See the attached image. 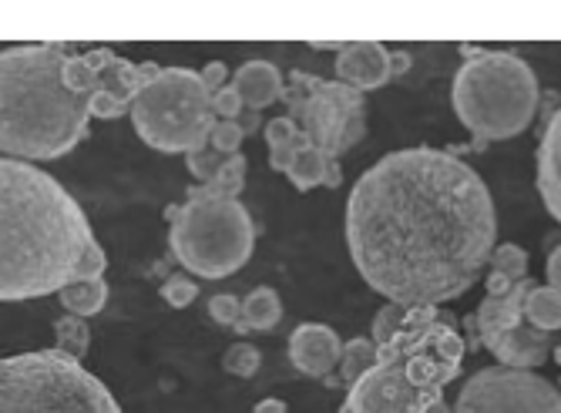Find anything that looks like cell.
Segmentation results:
<instances>
[{
	"label": "cell",
	"mask_w": 561,
	"mask_h": 413,
	"mask_svg": "<svg viewBox=\"0 0 561 413\" xmlns=\"http://www.w3.org/2000/svg\"><path fill=\"white\" fill-rule=\"evenodd\" d=\"M497 216L484 179L440 148H400L356 179L346 202L350 260L400 306L465 296L491 266Z\"/></svg>",
	"instance_id": "1"
},
{
	"label": "cell",
	"mask_w": 561,
	"mask_h": 413,
	"mask_svg": "<svg viewBox=\"0 0 561 413\" xmlns=\"http://www.w3.org/2000/svg\"><path fill=\"white\" fill-rule=\"evenodd\" d=\"M159 65H131L112 47L75 55L65 44H14L0 50V154L50 162L68 154L91 118L128 115Z\"/></svg>",
	"instance_id": "2"
},
{
	"label": "cell",
	"mask_w": 561,
	"mask_h": 413,
	"mask_svg": "<svg viewBox=\"0 0 561 413\" xmlns=\"http://www.w3.org/2000/svg\"><path fill=\"white\" fill-rule=\"evenodd\" d=\"M94 242L84 209L55 175L0 154V302L61 292Z\"/></svg>",
	"instance_id": "3"
},
{
	"label": "cell",
	"mask_w": 561,
	"mask_h": 413,
	"mask_svg": "<svg viewBox=\"0 0 561 413\" xmlns=\"http://www.w3.org/2000/svg\"><path fill=\"white\" fill-rule=\"evenodd\" d=\"M465 364V340L437 306H407L377 343V367L346 390L343 413H431Z\"/></svg>",
	"instance_id": "4"
},
{
	"label": "cell",
	"mask_w": 561,
	"mask_h": 413,
	"mask_svg": "<svg viewBox=\"0 0 561 413\" xmlns=\"http://www.w3.org/2000/svg\"><path fill=\"white\" fill-rule=\"evenodd\" d=\"M538 78L512 50H478L450 84V105L461 125L481 141L522 135L538 112Z\"/></svg>",
	"instance_id": "5"
},
{
	"label": "cell",
	"mask_w": 561,
	"mask_h": 413,
	"mask_svg": "<svg viewBox=\"0 0 561 413\" xmlns=\"http://www.w3.org/2000/svg\"><path fill=\"white\" fill-rule=\"evenodd\" d=\"M169 219L175 260L202 279H226L252 260L256 229L245 205L222 195L216 185L192 188L185 205L169 209Z\"/></svg>",
	"instance_id": "6"
},
{
	"label": "cell",
	"mask_w": 561,
	"mask_h": 413,
	"mask_svg": "<svg viewBox=\"0 0 561 413\" xmlns=\"http://www.w3.org/2000/svg\"><path fill=\"white\" fill-rule=\"evenodd\" d=\"M0 413H122L115 393L61 349L0 356Z\"/></svg>",
	"instance_id": "7"
},
{
	"label": "cell",
	"mask_w": 561,
	"mask_h": 413,
	"mask_svg": "<svg viewBox=\"0 0 561 413\" xmlns=\"http://www.w3.org/2000/svg\"><path fill=\"white\" fill-rule=\"evenodd\" d=\"M128 118L148 148L165 154H195L209 148L216 128L213 94L198 71L188 68H162L135 94Z\"/></svg>",
	"instance_id": "8"
},
{
	"label": "cell",
	"mask_w": 561,
	"mask_h": 413,
	"mask_svg": "<svg viewBox=\"0 0 561 413\" xmlns=\"http://www.w3.org/2000/svg\"><path fill=\"white\" fill-rule=\"evenodd\" d=\"M283 101L306 141L320 148L333 162H340V154L364 138V94L343 81L293 71Z\"/></svg>",
	"instance_id": "9"
},
{
	"label": "cell",
	"mask_w": 561,
	"mask_h": 413,
	"mask_svg": "<svg viewBox=\"0 0 561 413\" xmlns=\"http://www.w3.org/2000/svg\"><path fill=\"white\" fill-rule=\"evenodd\" d=\"M531 286H535L531 279H522L512 289L488 292V299L478 306V336L497 356L501 367L512 370L541 367L554 346L551 340L554 333L535 330L525 317V299Z\"/></svg>",
	"instance_id": "10"
},
{
	"label": "cell",
	"mask_w": 561,
	"mask_h": 413,
	"mask_svg": "<svg viewBox=\"0 0 561 413\" xmlns=\"http://www.w3.org/2000/svg\"><path fill=\"white\" fill-rule=\"evenodd\" d=\"M450 413H561V393L531 370L497 364L461 387Z\"/></svg>",
	"instance_id": "11"
},
{
	"label": "cell",
	"mask_w": 561,
	"mask_h": 413,
	"mask_svg": "<svg viewBox=\"0 0 561 413\" xmlns=\"http://www.w3.org/2000/svg\"><path fill=\"white\" fill-rule=\"evenodd\" d=\"M393 71H397L393 55L377 41L343 44V50L336 55V78L343 84H350L353 91H360V94L383 88L393 78Z\"/></svg>",
	"instance_id": "12"
},
{
	"label": "cell",
	"mask_w": 561,
	"mask_h": 413,
	"mask_svg": "<svg viewBox=\"0 0 561 413\" xmlns=\"http://www.w3.org/2000/svg\"><path fill=\"white\" fill-rule=\"evenodd\" d=\"M343 343L323 323H302L289 336V359L293 367L306 377H327L340 367Z\"/></svg>",
	"instance_id": "13"
},
{
	"label": "cell",
	"mask_w": 561,
	"mask_h": 413,
	"mask_svg": "<svg viewBox=\"0 0 561 413\" xmlns=\"http://www.w3.org/2000/svg\"><path fill=\"white\" fill-rule=\"evenodd\" d=\"M538 192L545 198V209L561 226V108L551 115L538 145Z\"/></svg>",
	"instance_id": "14"
},
{
	"label": "cell",
	"mask_w": 561,
	"mask_h": 413,
	"mask_svg": "<svg viewBox=\"0 0 561 413\" xmlns=\"http://www.w3.org/2000/svg\"><path fill=\"white\" fill-rule=\"evenodd\" d=\"M232 88H236V94L242 97V105L245 108H270L273 101H279L283 97V91H286V84H283V74H279V68L276 65H270V61H245L239 71H236V81H232Z\"/></svg>",
	"instance_id": "15"
},
{
	"label": "cell",
	"mask_w": 561,
	"mask_h": 413,
	"mask_svg": "<svg viewBox=\"0 0 561 413\" xmlns=\"http://www.w3.org/2000/svg\"><path fill=\"white\" fill-rule=\"evenodd\" d=\"M286 179L296 185V192H310L317 185H340V165L333 159H327V154L320 148H313L310 141L302 145V151L296 154L293 169L286 172Z\"/></svg>",
	"instance_id": "16"
},
{
	"label": "cell",
	"mask_w": 561,
	"mask_h": 413,
	"mask_svg": "<svg viewBox=\"0 0 561 413\" xmlns=\"http://www.w3.org/2000/svg\"><path fill=\"white\" fill-rule=\"evenodd\" d=\"M266 145H270V165L286 175L296 162V154L306 145V135L299 131V125L289 115H279L266 125Z\"/></svg>",
	"instance_id": "17"
},
{
	"label": "cell",
	"mask_w": 561,
	"mask_h": 413,
	"mask_svg": "<svg viewBox=\"0 0 561 413\" xmlns=\"http://www.w3.org/2000/svg\"><path fill=\"white\" fill-rule=\"evenodd\" d=\"M488 292L512 289L515 283L528 279V252L522 245H494L491 266H488Z\"/></svg>",
	"instance_id": "18"
},
{
	"label": "cell",
	"mask_w": 561,
	"mask_h": 413,
	"mask_svg": "<svg viewBox=\"0 0 561 413\" xmlns=\"http://www.w3.org/2000/svg\"><path fill=\"white\" fill-rule=\"evenodd\" d=\"M61 306L68 309L71 317H94V313H101L105 309V302H108V283L105 279H75V283H68L61 292Z\"/></svg>",
	"instance_id": "19"
},
{
	"label": "cell",
	"mask_w": 561,
	"mask_h": 413,
	"mask_svg": "<svg viewBox=\"0 0 561 413\" xmlns=\"http://www.w3.org/2000/svg\"><path fill=\"white\" fill-rule=\"evenodd\" d=\"M283 320V302H279V292L270 289V286H256L245 302H242V330H273L276 323Z\"/></svg>",
	"instance_id": "20"
},
{
	"label": "cell",
	"mask_w": 561,
	"mask_h": 413,
	"mask_svg": "<svg viewBox=\"0 0 561 413\" xmlns=\"http://www.w3.org/2000/svg\"><path fill=\"white\" fill-rule=\"evenodd\" d=\"M525 317L541 333L561 330V292L551 286H531V292L525 299Z\"/></svg>",
	"instance_id": "21"
},
{
	"label": "cell",
	"mask_w": 561,
	"mask_h": 413,
	"mask_svg": "<svg viewBox=\"0 0 561 413\" xmlns=\"http://www.w3.org/2000/svg\"><path fill=\"white\" fill-rule=\"evenodd\" d=\"M377 367V343L374 340H350L343 346V356H340V380L346 383V390L360 380L367 370Z\"/></svg>",
	"instance_id": "22"
},
{
	"label": "cell",
	"mask_w": 561,
	"mask_h": 413,
	"mask_svg": "<svg viewBox=\"0 0 561 413\" xmlns=\"http://www.w3.org/2000/svg\"><path fill=\"white\" fill-rule=\"evenodd\" d=\"M55 333H58V349L75 356V359H81L88 353V346H91V330H88V323L81 317H71V313L61 317L55 323Z\"/></svg>",
	"instance_id": "23"
},
{
	"label": "cell",
	"mask_w": 561,
	"mask_h": 413,
	"mask_svg": "<svg viewBox=\"0 0 561 413\" xmlns=\"http://www.w3.org/2000/svg\"><path fill=\"white\" fill-rule=\"evenodd\" d=\"M222 367H226V374L242 377V380L256 377L260 367H263V353H260V346H252V343H232L226 349V356H222Z\"/></svg>",
	"instance_id": "24"
},
{
	"label": "cell",
	"mask_w": 561,
	"mask_h": 413,
	"mask_svg": "<svg viewBox=\"0 0 561 413\" xmlns=\"http://www.w3.org/2000/svg\"><path fill=\"white\" fill-rule=\"evenodd\" d=\"M185 159H188V172H192L202 185H213V182L219 179L222 162H226L216 148H202V151H195V154H185Z\"/></svg>",
	"instance_id": "25"
},
{
	"label": "cell",
	"mask_w": 561,
	"mask_h": 413,
	"mask_svg": "<svg viewBox=\"0 0 561 413\" xmlns=\"http://www.w3.org/2000/svg\"><path fill=\"white\" fill-rule=\"evenodd\" d=\"M222 195H229V198H239V192H242V185H245V159L242 154H229V159L222 162V169H219V179L213 182Z\"/></svg>",
	"instance_id": "26"
},
{
	"label": "cell",
	"mask_w": 561,
	"mask_h": 413,
	"mask_svg": "<svg viewBox=\"0 0 561 413\" xmlns=\"http://www.w3.org/2000/svg\"><path fill=\"white\" fill-rule=\"evenodd\" d=\"M242 141H245V128L239 122H216L209 148H216L219 154H226V159H229V154H239Z\"/></svg>",
	"instance_id": "27"
},
{
	"label": "cell",
	"mask_w": 561,
	"mask_h": 413,
	"mask_svg": "<svg viewBox=\"0 0 561 413\" xmlns=\"http://www.w3.org/2000/svg\"><path fill=\"white\" fill-rule=\"evenodd\" d=\"M209 317L219 323V326H229V330H242V302L229 292L222 296H213L209 299Z\"/></svg>",
	"instance_id": "28"
},
{
	"label": "cell",
	"mask_w": 561,
	"mask_h": 413,
	"mask_svg": "<svg viewBox=\"0 0 561 413\" xmlns=\"http://www.w3.org/2000/svg\"><path fill=\"white\" fill-rule=\"evenodd\" d=\"M195 296H198V286H195L188 276H172V279H165V286H162V299H165L169 306H175V309L192 306Z\"/></svg>",
	"instance_id": "29"
},
{
	"label": "cell",
	"mask_w": 561,
	"mask_h": 413,
	"mask_svg": "<svg viewBox=\"0 0 561 413\" xmlns=\"http://www.w3.org/2000/svg\"><path fill=\"white\" fill-rule=\"evenodd\" d=\"M105 269H108V260H105V249L98 242L84 252V260L78 263V276L75 279H105Z\"/></svg>",
	"instance_id": "30"
},
{
	"label": "cell",
	"mask_w": 561,
	"mask_h": 413,
	"mask_svg": "<svg viewBox=\"0 0 561 413\" xmlns=\"http://www.w3.org/2000/svg\"><path fill=\"white\" fill-rule=\"evenodd\" d=\"M242 108H245V105H242V97L236 94L232 84H226L219 94H213V112H216L222 122H236V118L242 115Z\"/></svg>",
	"instance_id": "31"
},
{
	"label": "cell",
	"mask_w": 561,
	"mask_h": 413,
	"mask_svg": "<svg viewBox=\"0 0 561 413\" xmlns=\"http://www.w3.org/2000/svg\"><path fill=\"white\" fill-rule=\"evenodd\" d=\"M198 78H202V84H206V91H209V94H219V91L226 88L229 68H226L222 61H213V65H206V68L198 71Z\"/></svg>",
	"instance_id": "32"
},
{
	"label": "cell",
	"mask_w": 561,
	"mask_h": 413,
	"mask_svg": "<svg viewBox=\"0 0 561 413\" xmlns=\"http://www.w3.org/2000/svg\"><path fill=\"white\" fill-rule=\"evenodd\" d=\"M548 286L561 292V245L548 255Z\"/></svg>",
	"instance_id": "33"
},
{
	"label": "cell",
	"mask_w": 561,
	"mask_h": 413,
	"mask_svg": "<svg viewBox=\"0 0 561 413\" xmlns=\"http://www.w3.org/2000/svg\"><path fill=\"white\" fill-rule=\"evenodd\" d=\"M256 413H286V403L283 400H260Z\"/></svg>",
	"instance_id": "34"
},
{
	"label": "cell",
	"mask_w": 561,
	"mask_h": 413,
	"mask_svg": "<svg viewBox=\"0 0 561 413\" xmlns=\"http://www.w3.org/2000/svg\"><path fill=\"white\" fill-rule=\"evenodd\" d=\"M431 413H450V406H447V403H444V400H440V403H437V406H434V410H431Z\"/></svg>",
	"instance_id": "35"
},
{
	"label": "cell",
	"mask_w": 561,
	"mask_h": 413,
	"mask_svg": "<svg viewBox=\"0 0 561 413\" xmlns=\"http://www.w3.org/2000/svg\"><path fill=\"white\" fill-rule=\"evenodd\" d=\"M554 359H558V367H561V343L554 346Z\"/></svg>",
	"instance_id": "36"
}]
</instances>
